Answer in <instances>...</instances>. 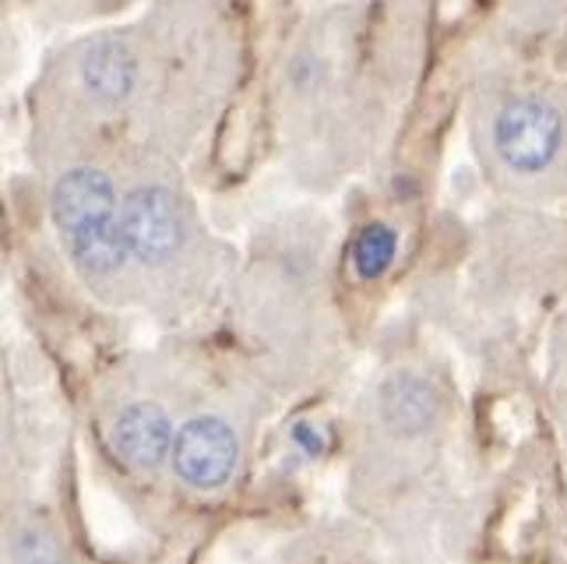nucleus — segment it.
Wrapping results in <instances>:
<instances>
[{
  "label": "nucleus",
  "mask_w": 567,
  "mask_h": 564,
  "mask_svg": "<svg viewBox=\"0 0 567 564\" xmlns=\"http://www.w3.org/2000/svg\"><path fill=\"white\" fill-rule=\"evenodd\" d=\"M381 420L402 438L426 434L441 420V396L423 375L399 371L381 384Z\"/></svg>",
  "instance_id": "423d86ee"
},
{
  "label": "nucleus",
  "mask_w": 567,
  "mask_h": 564,
  "mask_svg": "<svg viewBox=\"0 0 567 564\" xmlns=\"http://www.w3.org/2000/svg\"><path fill=\"white\" fill-rule=\"evenodd\" d=\"M82 85L100 106L116 110L138 85V61L127 50L124 39L103 35L89 47L82 61Z\"/></svg>",
  "instance_id": "0eeeda50"
},
{
  "label": "nucleus",
  "mask_w": 567,
  "mask_h": 564,
  "mask_svg": "<svg viewBox=\"0 0 567 564\" xmlns=\"http://www.w3.org/2000/svg\"><path fill=\"white\" fill-rule=\"evenodd\" d=\"M564 148V113L539 100L518 95L494 116V152L497 160L522 177L550 170Z\"/></svg>",
  "instance_id": "7ed1b4c3"
},
{
  "label": "nucleus",
  "mask_w": 567,
  "mask_h": 564,
  "mask_svg": "<svg viewBox=\"0 0 567 564\" xmlns=\"http://www.w3.org/2000/svg\"><path fill=\"white\" fill-rule=\"evenodd\" d=\"M121 229L131 262L152 271L177 262L190 237L181 198L163 184H142L127 194L121 205Z\"/></svg>",
  "instance_id": "f03ea898"
},
{
  "label": "nucleus",
  "mask_w": 567,
  "mask_h": 564,
  "mask_svg": "<svg viewBox=\"0 0 567 564\" xmlns=\"http://www.w3.org/2000/svg\"><path fill=\"white\" fill-rule=\"evenodd\" d=\"M395 250H399V237L395 229L384 226V223H370L360 229V237L353 244V268L363 283H378L384 271L395 262Z\"/></svg>",
  "instance_id": "6e6552de"
},
{
  "label": "nucleus",
  "mask_w": 567,
  "mask_h": 564,
  "mask_svg": "<svg viewBox=\"0 0 567 564\" xmlns=\"http://www.w3.org/2000/svg\"><path fill=\"white\" fill-rule=\"evenodd\" d=\"M121 205L110 173L95 166L68 170L53 187V219L68 255L89 283L116 279L127 265Z\"/></svg>",
  "instance_id": "f257e3e1"
},
{
  "label": "nucleus",
  "mask_w": 567,
  "mask_h": 564,
  "mask_svg": "<svg viewBox=\"0 0 567 564\" xmlns=\"http://www.w3.org/2000/svg\"><path fill=\"white\" fill-rule=\"evenodd\" d=\"M240 434L226 417H194L181 427L173 444V470L194 491H219L237 473Z\"/></svg>",
  "instance_id": "20e7f679"
},
{
  "label": "nucleus",
  "mask_w": 567,
  "mask_h": 564,
  "mask_svg": "<svg viewBox=\"0 0 567 564\" xmlns=\"http://www.w3.org/2000/svg\"><path fill=\"white\" fill-rule=\"evenodd\" d=\"M110 444L124 465L138 473H155L166 459H173V420L159 402H127L113 417Z\"/></svg>",
  "instance_id": "39448f33"
}]
</instances>
